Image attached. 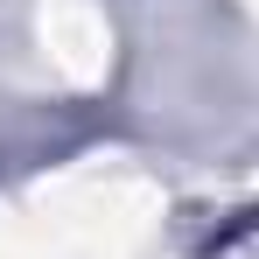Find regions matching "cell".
<instances>
[{"instance_id":"obj_1","label":"cell","mask_w":259,"mask_h":259,"mask_svg":"<svg viewBox=\"0 0 259 259\" xmlns=\"http://www.w3.org/2000/svg\"><path fill=\"white\" fill-rule=\"evenodd\" d=\"M203 259H259V210H245L238 224H224L217 245H210Z\"/></svg>"}]
</instances>
